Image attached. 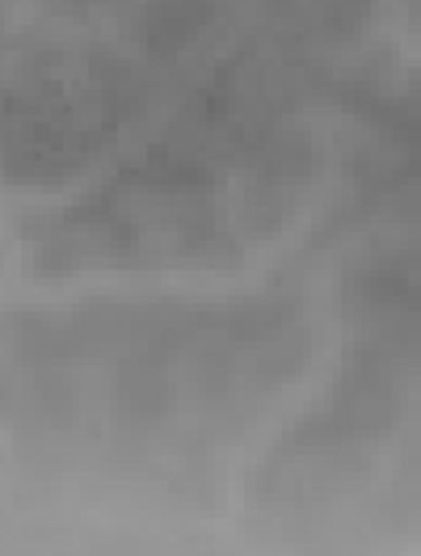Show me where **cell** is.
I'll use <instances>...</instances> for the list:
<instances>
[{
    "mask_svg": "<svg viewBox=\"0 0 421 556\" xmlns=\"http://www.w3.org/2000/svg\"><path fill=\"white\" fill-rule=\"evenodd\" d=\"M308 177L295 143L248 131L241 114H207L199 136L165 139L98 194L55 215L42 253L68 266H219L275 228Z\"/></svg>",
    "mask_w": 421,
    "mask_h": 556,
    "instance_id": "1",
    "label": "cell"
}]
</instances>
